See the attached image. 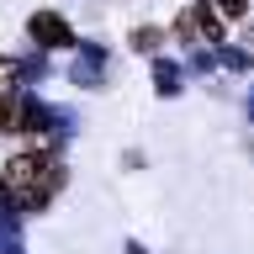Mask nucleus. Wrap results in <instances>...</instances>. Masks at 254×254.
Wrapping results in <instances>:
<instances>
[{
    "label": "nucleus",
    "mask_w": 254,
    "mask_h": 254,
    "mask_svg": "<svg viewBox=\"0 0 254 254\" xmlns=\"http://www.w3.org/2000/svg\"><path fill=\"white\" fill-rule=\"evenodd\" d=\"M217 11L222 16H244V0H217Z\"/></svg>",
    "instance_id": "nucleus-2"
},
{
    "label": "nucleus",
    "mask_w": 254,
    "mask_h": 254,
    "mask_svg": "<svg viewBox=\"0 0 254 254\" xmlns=\"http://www.w3.org/2000/svg\"><path fill=\"white\" fill-rule=\"evenodd\" d=\"M53 164H48L43 154H16L5 170H0V190L11 196V201H21V206H43L48 196H53Z\"/></svg>",
    "instance_id": "nucleus-1"
}]
</instances>
